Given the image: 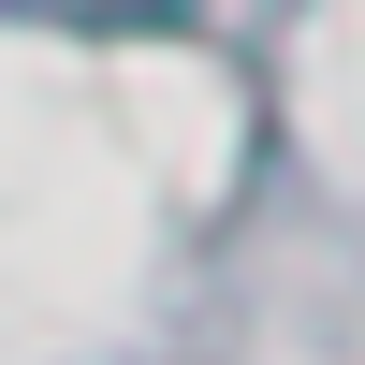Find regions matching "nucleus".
<instances>
[{
    "label": "nucleus",
    "instance_id": "f257e3e1",
    "mask_svg": "<svg viewBox=\"0 0 365 365\" xmlns=\"http://www.w3.org/2000/svg\"><path fill=\"white\" fill-rule=\"evenodd\" d=\"M117 15H190V0H117Z\"/></svg>",
    "mask_w": 365,
    "mask_h": 365
}]
</instances>
